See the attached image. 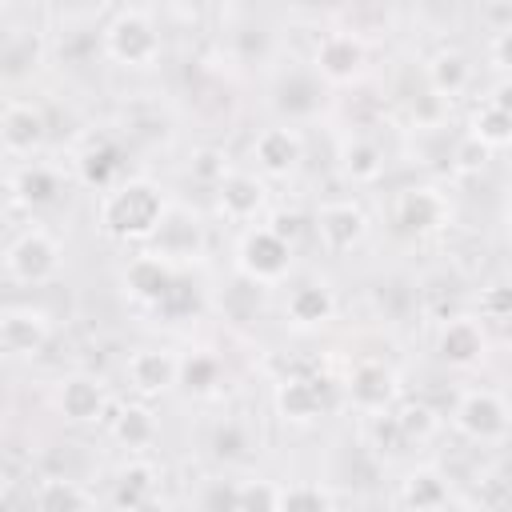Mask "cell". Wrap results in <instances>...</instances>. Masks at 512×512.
Returning <instances> with one entry per match:
<instances>
[{
	"mask_svg": "<svg viewBox=\"0 0 512 512\" xmlns=\"http://www.w3.org/2000/svg\"><path fill=\"white\" fill-rule=\"evenodd\" d=\"M168 216V200L152 180H124L100 196V228L112 240H152Z\"/></svg>",
	"mask_w": 512,
	"mask_h": 512,
	"instance_id": "cell-1",
	"label": "cell"
},
{
	"mask_svg": "<svg viewBox=\"0 0 512 512\" xmlns=\"http://www.w3.org/2000/svg\"><path fill=\"white\" fill-rule=\"evenodd\" d=\"M100 48L120 68H152L164 56V40L148 8H116L100 28Z\"/></svg>",
	"mask_w": 512,
	"mask_h": 512,
	"instance_id": "cell-2",
	"label": "cell"
},
{
	"mask_svg": "<svg viewBox=\"0 0 512 512\" xmlns=\"http://www.w3.org/2000/svg\"><path fill=\"white\" fill-rule=\"evenodd\" d=\"M236 268L256 288H276L292 272V244L272 224H252L236 244Z\"/></svg>",
	"mask_w": 512,
	"mask_h": 512,
	"instance_id": "cell-3",
	"label": "cell"
},
{
	"mask_svg": "<svg viewBox=\"0 0 512 512\" xmlns=\"http://www.w3.org/2000/svg\"><path fill=\"white\" fill-rule=\"evenodd\" d=\"M60 272V244L48 228L32 224L4 248V276L12 284H48Z\"/></svg>",
	"mask_w": 512,
	"mask_h": 512,
	"instance_id": "cell-4",
	"label": "cell"
},
{
	"mask_svg": "<svg viewBox=\"0 0 512 512\" xmlns=\"http://www.w3.org/2000/svg\"><path fill=\"white\" fill-rule=\"evenodd\" d=\"M452 424L468 436V440H480V444H492V440H504L508 428H512V412L508 404L492 392V388H468L456 408H452Z\"/></svg>",
	"mask_w": 512,
	"mask_h": 512,
	"instance_id": "cell-5",
	"label": "cell"
},
{
	"mask_svg": "<svg viewBox=\"0 0 512 512\" xmlns=\"http://www.w3.org/2000/svg\"><path fill=\"white\" fill-rule=\"evenodd\" d=\"M0 140L8 160H32L48 140V120L32 100H8L0 112Z\"/></svg>",
	"mask_w": 512,
	"mask_h": 512,
	"instance_id": "cell-6",
	"label": "cell"
},
{
	"mask_svg": "<svg viewBox=\"0 0 512 512\" xmlns=\"http://www.w3.org/2000/svg\"><path fill=\"white\" fill-rule=\"evenodd\" d=\"M392 220L400 232L408 236H428L436 228L448 224V200L440 188L432 184H412V188H400L396 200H392Z\"/></svg>",
	"mask_w": 512,
	"mask_h": 512,
	"instance_id": "cell-7",
	"label": "cell"
},
{
	"mask_svg": "<svg viewBox=\"0 0 512 512\" xmlns=\"http://www.w3.org/2000/svg\"><path fill=\"white\" fill-rule=\"evenodd\" d=\"M348 400L360 408V412H368V416H384L388 408H392V400H396V372L384 364V360H376V356H364V360H356L352 368H348Z\"/></svg>",
	"mask_w": 512,
	"mask_h": 512,
	"instance_id": "cell-8",
	"label": "cell"
},
{
	"mask_svg": "<svg viewBox=\"0 0 512 512\" xmlns=\"http://www.w3.org/2000/svg\"><path fill=\"white\" fill-rule=\"evenodd\" d=\"M368 236V216L360 204L352 200H328L316 208V240L324 244V252H352L360 248Z\"/></svg>",
	"mask_w": 512,
	"mask_h": 512,
	"instance_id": "cell-9",
	"label": "cell"
},
{
	"mask_svg": "<svg viewBox=\"0 0 512 512\" xmlns=\"http://www.w3.org/2000/svg\"><path fill=\"white\" fill-rule=\"evenodd\" d=\"M120 284H124V292H128L136 304H144V308H160V304L172 296V288L180 284V276H176V268H172L164 256H156V252H140V256L128 260Z\"/></svg>",
	"mask_w": 512,
	"mask_h": 512,
	"instance_id": "cell-10",
	"label": "cell"
},
{
	"mask_svg": "<svg viewBox=\"0 0 512 512\" xmlns=\"http://www.w3.org/2000/svg\"><path fill=\"white\" fill-rule=\"evenodd\" d=\"M364 40L356 32H324L316 40V52H312V72L328 84H348L352 76H360L364 68Z\"/></svg>",
	"mask_w": 512,
	"mask_h": 512,
	"instance_id": "cell-11",
	"label": "cell"
},
{
	"mask_svg": "<svg viewBox=\"0 0 512 512\" xmlns=\"http://www.w3.org/2000/svg\"><path fill=\"white\" fill-rule=\"evenodd\" d=\"M52 336V320L48 312L32 308V304H8L0 316V344L8 356H36L44 352Z\"/></svg>",
	"mask_w": 512,
	"mask_h": 512,
	"instance_id": "cell-12",
	"label": "cell"
},
{
	"mask_svg": "<svg viewBox=\"0 0 512 512\" xmlns=\"http://www.w3.org/2000/svg\"><path fill=\"white\" fill-rule=\"evenodd\" d=\"M124 376L132 384V392L140 396H160L172 384H180V356L168 348H136L124 360Z\"/></svg>",
	"mask_w": 512,
	"mask_h": 512,
	"instance_id": "cell-13",
	"label": "cell"
},
{
	"mask_svg": "<svg viewBox=\"0 0 512 512\" xmlns=\"http://www.w3.org/2000/svg\"><path fill=\"white\" fill-rule=\"evenodd\" d=\"M252 160L264 176H288L296 172V164L304 160V136L292 124H272L264 132H256L252 140Z\"/></svg>",
	"mask_w": 512,
	"mask_h": 512,
	"instance_id": "cell-14",
	"label": "cell"
},
{
	"mask_svg": "<svg viewBox=\"0 0 512 512\" xmlns=\"http://www.w3.org/2000/svg\"><path fill=\"white\" fill-rule=\"evenodd\" d=\"M264 204H268L264 180H256L252 172H228L216 184V212L228 224H252L264 212Z\"/></svg>",
	"mask_w": 512,
	"mask_h": 512,
	"instance_id": "cell-15",
	"label": "cell"
},
{
	"mask_svg": "<svg viewBox=\"0 0 512 512\" xmlns=\"http://www.w3.org/2000/svg\"><path fill=\"white\" fill-rule=\"evenodd\" d=\"M56 408H60V416L72 420V424H92V420L104 416L108 392H104V384H100L96 376L72 372V376H64L60 388H56Z\"/></svg>",
	"mask_w": 512,
	"mask_h": 512,
	"instance_id": "cell-16",
	"label": "cell"
},
{
	"mask_svg": "<svg viewBox=\"0 0 512 512\" xmlns=\"http://www.w3.org/2000/svg\"><path fill=\"white\" fill-rule=\"evenodd\" d=\"M332 316H336V296L324 280H304L284 296V320L300 332L324 328Z\"/></svg>",
	"mask_w": 512,
	"mask_h": 512,
	"instance_id": "cell-17",
	"label": "cell"
},
{
	"mask_svg": "<svg viewBox=\"0 0 512 512\" xmlns=\"http://www.w3.org/2000/svg\"><path fill=\"white\" fill-rule=\"evenodd\" d=\"M152 252L164 256L168 264L172 260H196L204 252V228L196 224V216H188L180 208H168L160 232L152 236Z\"/></svg>",
	"mask_w": 512,
	"mask_h": 512,
	"instance_id": "cell-18",
	"label": "cell"
},
{
	"mask_svg": "<svg viewBox=\"0 0 512 512\" xmlns=\"http://www.w3.org/2000/svg\"><path fill=\"white\" fill-rule=\"evenodd\" d=\"M488 340H484V328H480V316H452L444 320V328L436 332V352L440 360L456 364V368H468L484 356Z\"/></svg>",
	"mask_w": 512,
	"mask_h": 512,
	"instance_id": "cell-19",
	"label": "cell"
},
{
	"mask_svg": "<svg viewBox=\"0 0 512 512\" xmlns=\"http://www.w3.org/2000/svg\"><path fill=\"white\" fill-rule=\"evenodd\" d=\"M424 80H428V92L436 100L464 96L468 84H472V60L460 48H436L424 64Z\"/></svg>",
	"mask_w": 512,
	"mask_h": 512,
	"instance_id": "cell-20",
	"label": "cell"
},
{
	"mask_svg": "<svg viewBox=\"0 0 512 512\" xmlns=\"http://www.w3.org/2000/svg\"><path fill=\"white\" fill-rule=\"evenodd\" d=\"M8 192L16 204H28V208H44V204H56V196L64 192V180L52 164H40V160H28L20 164L12 176H8Z\"/></svg>",
	"mask_w": 512,
	"mask_h": 512,
	"instance_id": "cell-21",
	"label": "cell"
},
{
	"mask_svg": "<svg viewBox=\"0 0 512 512\" xmlns=\"http://www.w3.org/2000/svg\"><path fill=\"white\" fill-rule=\"evenodd\" d=\"M76 176L80 184L96 188V192H112L116 184H124V160L120 148L112 140H92L80 156H76Z\"/></svg>",
	"mask_w": 512,
	"mask_h": 512,
	"instance_id": "cell-22",
	"label": "cell"
},
{
	"mask_svg": "<svg viewBox=\"0 0 512 512\" xmlns=\"http://www.w3.org/2000/svg\"><path fill=\"white\" fill-rule=\"evenodd\" d=\"M276 412H280L284 420H296V424L316 420V416L324 412V384H320V380H304V376L284 380V384L276 388Z\"/></svg>",
	"mask_w": 512,
	"mask_h": 512,
	"instance_id": "cell-23",
	"label": "cell"
},
{
	"mask_svg": "<svg viewBox=\"0 0 512 512\" xmlns=\"http://www.w3.org/2000/svg\"><path fill=\"white\" fill-rule=\"evenodd\" d=\"M32 508L36 512H88L92 496L84 484H76L68 476H40L32 488Z\"/></svg>",
	"mask_w": 512,
	"mask_h": 512,
	"instance_id": "cell-24",
	"label": "cell"
},
{
	"mask_svg": "<svg viewBox=\"0 0 512 512\" xmlns=\"http://www.w3.org/2000/svg\"><path fill=\"white\" fill-rule=\"evenodd\" d=\"M156 480H160L156 464H148V460H128V464L116 472V484H112V500H116V508L128 512V508L144 504L148 496H156Z\"/></svg>",
	"mask_w": 512,
	"mask_h": 512,
	"instance_id": "cell-25",
	"label": "cell"
},
{
	"mask_svg": "<svg viewBox=\"0 0 512 512\" xmlns=\"http://www.w3.org/2000/svg\"><path fill=\"white\" fill-rule=\"evenodd\" d=\"M400 496H404V504H408L412 512H440V508L448 504V480H444V472H436V468H412V472L404 476Z\"/></svg>",
	"mask_w": 512,
	"mask_h": 512,
	"instance_id": "cell-26",
	"label": "cell"
},
{
	"mask_svg": "<svg viewBox=\"0 0 512 512\" xmlns=\"http://www.w3.org/2000/svg\"><path fill=\"white\" fill-rule=\"evenodd\" d=\"M340 164H344V176L352 184H372L384 176V148L368 136H352L340 152Z\"/></svg>",
	"mask_w": 512,
	"mask_h": 512,
	"instance_id": "cell-27",
	"label": "cell"
},
{
	"mask_svg": "<svg viewBox=\"0 0 512 512\" xmlns=\"http://www.w3.org/2000/svg\"><path fill=\"white\" fill-rule=\"evenodd\" d=\"M468 136L480 140L488 152H492V148H508V144H512V112H504V108H496L492 100H484V104L472 112V120H468Z\"/></svg>",
	"mask_w": 512,
	"mask_h": 512,
	"instance_id": "cell-28",
	"label": "cell"
},
{
	"mask_svg": "<svg viewBox=\"0 0 512 512\" xmlns=\"http://www.w3.org/2000/svg\"><path fill=\"white\" fill-rule=\"evenodd\" d=\"M112 436H116L124 448H148V444L156 440V420H152L148 408L128 404V408H120V412L112 416Z\"/></svg>",
	"mask_w": 512,
	"mask_h": 512,
	"instance_id": "cell-29",
	"label": "cell"
},
{
	"mask_svg": "<svg viewBox=\"0 0 512 512\" xmlns=\"http://www.w3.org/2000/svg\"><path fill=\"white\" fill-rule=\"evenodd\" d=\"M392 428L400 432V440H428L436 428H440V416L428 408V404H404V408H396L392 416Z\"/></svg>",
	"mask_w": 512,
	"mask_h": 512,
	"instance_id": "cell-30",
	"label": "cell"
},
{
	"mask_svg": "<svg viewBox=\"0 0 512 512\" xmlns=\"http://www.w3.org/2000/svg\"><path fill=\"white\" fill-rule=\"evenodd\" d=\"M276 512H332V500H328V492L320 484L300 480V484H284L280 488Z\"/></svg>",
	"mask_w": 512,
	"mask_h": 512,
	"instance_id": "cell-31",
	"label": "cell"
},
{
	"mask_svg": "<svg viewBox=\"0 0 512 512\" xmlns=\"http://www.w3.org/2000/svg\"><path fill=\"white\" fill-rule=\"evenodd\" d=\"M180 384L188 392H212L220 384V360L208 352H192L180 360Z\"/></svg>",
	"mask_w": 512,
	"mask_h": 512,
	"instance_id": "cell-32",
	"label": "cell"
},
{
	"mask_svg": "<svg viewBox=\"0 0 512 512\" xmlns=\"http://www.w3.org/2000/svg\"><path fill=\"white\" fill-rule=\"evenodd\" d=\"M248 448H252V432H248L240 420L216 424V432H212V452H216L220 460H240V456H248Z\"/></svg>",
	"mask_w": 512,
	"mask_h": 512,
	"instance_id": "cell-33",
	"label": "cell"
},
{
	"mask_svg": "<svg viewBox=\"0 0 512 512\" xmlns=\"http://www.w3.org/2000/svg\"><path fill=\"white\" fill-rule=\"evenodd\" d=\"M196 512H240V484L236 480H208L196 496Z\"/></svg>",
	"mask_w": 512,
	"mask_h": 512,
	"instance_id": "cell-34",
	"label": "cell"
},
{
	"mask_svg": "<svg viewBox=\"0 0 512 512\" xmlns=\"http://www.w3.org/2000/svg\"><path fill=\"white\" fill-rule=\"evenodd\" d=\"M476 308H480L484 320H512V280H492V284H484Z\"/></svg>",
	"mask_w": 512,
	"mask_h": 512,
	"instance_id": "cell-35",
	"label": "cell"
},
{
	"mask_svg": "<svg viewBox=\"0 0 512 512\" xmlns=\"http://www.w3.org/2000/svg\"><path fill=\"white\" fill-rule=\"evenodd\" d=\"M280 488L272 480H240V512H276Z\"/></svg>",
	"mask_w": 512,
	"mask_h": 512,
	"instance_id": "cell-36",
	"label": "cell"
},
{
	"mask_svg": "<svg viewBox=\"0 0 512 512\" xmlns=\"http://www.w3.org/2000/svg\"><path fill=\"white\" fill-rule=\"evenodd\" d=\"M484 160H488V148H484L480 140H472V136H460V140H456V152H452L448 164H452V172L468 176V172H480Z\"/></svg>",
	"mask_w": 512,
	"mask_h": 512,
	"instance_id": "cell-37",
	"label": "cell"
},
{
	"mask_svg": "<svg viewBox=\"0 0 512 512\" xmlns=\"http://www.w3.org/2000/svg\"><path fill=\"white\" fill-rule=\"evenodd\" d=\"M488 60H492L504 76H512V24H500V28L492 32V40H488Z\"/></svg>",
	"mask_w": 512,
	"mask_h": 512,
	"instance_id": "cell-38",
	"label": "cell"
},
{
	"mask_svg": "<svg viewBox=\"0 0 512 512\" xmlns=\"http://www.w3.org/2000/svg\"><path fill=\"white\" fill-rule=\"evenodd\" d=\"M128 512H172V504H168L164 496H148L144 504H136V508H128Z\"/></svg>",
	"mask_w": 512,
	"mask_h": 512,
	"instance_id": "cell-39",
	"label": "cell"
},
{
	"mask_svg": "<svg viewBox=\"0 0 512 512\" xmlns=\"http://www.w3.org/2000/svg\"><path fill=\"white\" fill-rule=\"evenodd\" d=\"M496 108H504V112H512V84H504V88H496V96H488Z\"/></svg>",
	"mask_w": 512,
	"mask_h": 512,
	"instance_id": "cell-40",
	"label": "cell"
},
{
	"mask_svg": "<svg viewBox=\"0 0 512 512\" xmlns=\"http://www.w3.org/2000/svg\"><path fill=\"white\" fill-rule=\"evenodd\" d=\"M440 512H472V508H468V504H444Z\"/></svg>",
	"mask_w": 512,
	"mask_h": 512,
	"instance_id": "cell-41",
	"label": "cell"
},
{
	"mask_svg": "<svg viewBox=\"0 0 512 512\" xmlns=\"http://www.w3.org/2000/svg\"><path fill=\"white\" fill-rule=\"evenodd\" d=\"M504 224H508V232H512V200H508V208H504Z\"/></svg>",
	"mask_w": 512,
	"mask_h": 512,
	"instance_id": "cell-42",
	"label": "cell"
}]
</instances>
